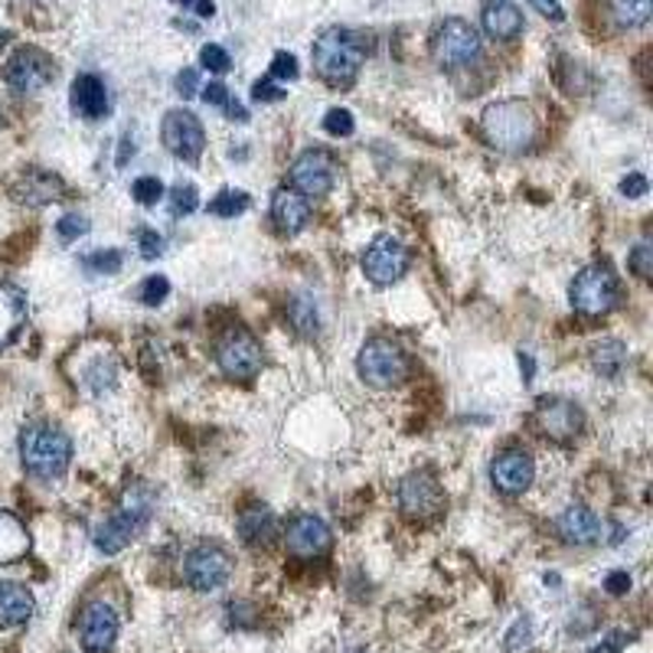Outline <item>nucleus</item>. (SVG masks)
I'll return each instance as SVG.
<instances>
[{
    "mask_svg": "<svg viewBox=\"0 0 653 653\" xmlns=\"http://www.w3.org/2000/svg\"><path fill=\"white\" fill-rule=\"evenodd\" d=\"M7 40H10V33H7V30H0V49H3V43H7Z\"/></svg>",
    "mask_w": 653,
    "mask_h": 653,
    "instance_id": "nucleus-52",
    "label": "nucleus"
},
{
    "mask_svg": "<svg viewBox=\"0 0 653 653\" xmlns=\"http://www.w3.org/2000/svg\"><path fill=\"white\" fill-rule=\"evenodd\" d=\"M409 373V359L406 353L383 336H373L363 350H359V376L376 386V389H389L396 383H402Z\"/></svg>",
    "mask_w": 653,
    "mask_h": 653,
    "instance_id": "nucleus-6",
    "label": "nucleus"
},
{
    "mask_svg": "<svg viewBox=\"0 0 653 653\" xmlns=\"http://www.w3.org/2000/svg\"><path fill=\"white\" fill-rule=\"evenodd\" d=\"M291 321L298 324L301 333H318V311L308 298H295L291 305Z\"/></svg>",
    "mask_w": 653,
    "mask_h": 653,
    "instance_id": "nucleus-34",
    "label": "nucleus"
},
{
    "mask_svg": "<svg viewBox=\"0 0 653 653\" xmlns=\"http://www.w3.org/2000/svg\"><path fill=\"white\" fill-rule=\"evenodd\" d=\"M229 555L217 549V545H200L187 555L184 575L190 582V588L197 591H217L229 582Z\"/></svg>",
    "mask_w": 653,
    "mask_h": 653,
    "instance_id": "nucleus-13",
    "label": "nucleus"
},
{
    "mask_svg": "<svg viewBox=\"0 0 653 653\" xmlns=\"http://www.w3.org/2000/svg\"><path fill=\"white\" fill-rule=\"evenodd\" d=\"M533 474H536V464H533L530 451H523V447H510V451L497 454L490 464V477H494L497 490H503V494H523L533 484Z\"/></svg>",
    "mask_w": 653,
    "mask_h": 653,
    "instance_id": "nucleus-14",
    "label": "nucleus"
},
{
    "mask_svg": "<svg viewBox=\"0 0 653 653\" xmlns=\"http://www.w3.org/2000/svg\"><path fill=\"white\" fill-rule=\"evenodd\" d=\"M217 359L225 376L252 379L262 369V346H258V340L248 330L232 326V330L222 333V340L217 343Z\"/></svg>",
    "mask_w": 653,
    "mask_h": 653,
    "instance_id": "nucleus-9",
    "label": "nucleus"
},
{
    "mask_svg": "<svg viewBox=\"0 0 653 653\" xmlns=\"http://www.w3.org/2000/svg\"><path fill=\"white\" fill-rule=\"evenodd\" d=\"M26 552H30V533H26V527L13 513L0 510V565L20 562Z\"/></svg>",
    "mask_w": 653,
    "mask_h": 653,
    "instance_id": "nucleus-25",
    "label": "nucleus"
},
{
    "mask_svg": "<svg viewBox=\"0 0 653 653\" xmlns=\"http://www.w3.org/2000/svg\"><path fill=\"white\" fill-rule=\"evenodd\" d=\"M530 634H533L530 618H520V621L513 624V631L507 634V651H517L520 644H527V641H530Z\"/></svg>",
    "mask_w": 653,
    "mask_h": 653,
    "instance_id": "nucleus-44",
    "label": "nucleus"
},
{
    "mask_svg": "<svg viewBox=\"0 0 653 653\" xmlns=\"http://www.w3.org/2000/svg\"><path fill=\"white\" fill-rule=\"evenodd\" d=\"M200 63H203L210 73H229V66H232L229 53H225L222 46H217V43H210V46L200 49Z\"/></svg>",
    "mask_w": 653,
    "mask_h": 653,
    "instance_id": "nucleus-37",
    "label": "nucleus"
},
{
    "mask_svg": "<svg viewBox=\"0 0 653 653\" xmlns=\"http://www.w3.org/2000/svg\"><path fill=\"white\" fill-rule=\"evenodd\" d=\"M618 298H621V285H618V278L608 265H588L572 281V305L585 318L608 314L618 305Z\"/></svg>",
    "mask_w": 653,
    "mask_h": 653,
    "instance_id": "nucleus-5",
    "label": "nucleus"
},
{
    "mask_svg": "<svg viewBox=\"0 0 653 653\" xmlns=\"http://www.w3.org/2000/svg\"><path fill=\"white\" fill-rule=\"evenodd\" d=\"M79 641L89 653H109L118 641V615L111 611L106 601H92L82 611L79 624Z\"/></svg>",
    "mask_w": 653,
    "mask_h": 653,
    "instance_id": "nucleus-16",
    "label": "nucleus"
},
{
    "mask_svg": "<svg viewBox=\"0 0 653 653\" xmlns=\"http://www.w3.org/2000/svg\"><path fill=\"white\" fill-rule=\"evenodd\" d=\"M170 203H174V213L180 217H187V213H193L197 207H200V197H197V187L193 184H177L174 190H170Z\"/></svg>",
    "mask_w": 653,
    "mask_h": 653,
    "instance_id": "nucleus-33",
    "label": "nucleus"
},
{
    "mask_svg": "<svg viewBox=\"0 0 653 653\" xmlns=\"http://www.w3.org/2000/svg\"><path fill=\"white\" fill-rule=\"evenodd\" d=\"M484 137L497 151H523L536 141V118L523 102H497L484 111Z\"/></svg>",
    "mask_w": 653,
    "mask_h": 653,
    "instance_id": "nucleus-3",
    "label": "nucleus"
},
{
    "mask_svg": "<svg viewBox=\"0 0 653 653\" xmlns=\"http://www.w3.org/2000/svg\"><path fill=\"white\" fill-rule=\"evenodd\" d=\"M540 13H545L549 20H562L565 16V10H562V3L558 0H530Z\"/></svg>",
    "mask_w": 653,
    "mask_h": 653,
    "instance_id": "nucleus-48",
    "label": "nucleus"
},
{
    "mask_svg": "<svg viewBox=\"0 0 653 653\" xmlns=\"http://www.w3.org/2000/svg\"><path fill=\"white\" fill-rule=\"evenodd\" d=\"M621 193H624L628 200H641V197H648V177H644V174H631V177H624V180H621Z\"/></svg>",
    "mask_w": 653,
    "mask_h": 653,
    "instance_id": "nucleus-43",
    "label": "nucleus"
},
{
    "mask_svg": "<svg viewBox=\"0 0 653 653\" xmlns=\"http://www.w3.org/2000/svg\"><path fill=\"white\" fill-rule=\"evenodd\" d=\"M272 217H275L281 232L295 235V232H301V229L308 225L311 207H308V200H305L301 193H295V190H278L275 200H272Z\"/></svg>",
    "mask_w": 653,
    "mask_h": 653,
    "instance_id": "nucleus-22",
    "label": "nucleus"
},
{
    "mask_svg": "<svg viewBox=\"0 0 653 653\" xmlns=\"http://www.w3.org/2000/svg\"><path fill=\"white\" fill-rule=\"evenodd\" d=\"M245 210H248V197H245L242 190H222L217 200L210 203V213L222 219L239 217V213H245Z\"/></svg>",
    "mask_w": 653,
    "mask_h": 653,
    "instance_id": "nucleus-31",
    "label": "nucleus"
},
{
    "mask_svg": "<svg viewBox=\"0 0 653 653\" xmlns=\"http://www.w3.org/2000/svg\"><path fill=\"white\" fill-rule=\"evenodd\" d=\"M53 79H56V63H53L49 53H43L36 46H20L3 66V82L13 92H23V96L46 89Z\"/></svg>",
    "mask_w": 653,
    "mask_h": 653,
    "instance_id": "nucleus-8",
    "label": "nucleus"
},
{
    "mask_svg": "<svg viewBox=\"0 0 653 653\" xmlns=\"http://www.w3.org/2000/svg\"><path fill=\"white\" fill-rule=\"evenodd\" d=\"M203 102H207V106H217V109H229V106H232L229 89H225L222 82H210V86L203 89Z\"/></svg>",
    "mask_w": 653,
    "mask_h": 653,
    "instance_id": "nucleus-45",
    "label": "nucleus"
},
{
    "mask_svg": "<svg viewBox=\"0 0 653 653\" xmlns=\"http://www.w3.org/2000/svg\"><path fill=\"white\" fill-rule=\"evenodd\" d=\"M285 96H288V92H285L278 82H272V79H262V82L252 86V99H255V102H281Z\"/></svg>",
    "mask_w": 653,
    "mask_h": 653,
    "instance_id": "nucleus-41",
    "label": "nucleus"
},
{
    "mask_svg": "<svg viewBox=\"0 0 653 653\" xmlns=\"http://www.w3.org/2000/svg\"><path fill=\"white\" fill-rule=\"evenodd\" d=\"M177 92H180L184 99L197 96V69H184V73L177 76Z\"/></svg>",
    "mask_w": 653,
    "mask_h": 653,
    "instance_id": "nucleus-46",
    "label": "nucleus"
},
{
    "mask_svg": "<svg viewBox=\"0 0 653 653\" xmlns=\"http://www.w3.org/2000/svg\"><path fill=\"white\" fill-rule=\"evenodd\" d=\"M520 366H523V379L530 383V379H533V373H536V363H533V356H530V353H520Z\"/></svg>",
    "mask_w": 653,
    "mask_h": 653,
    "instance_id": "nucleus-50",
    "label": "nucleus"
},
{
    "mask_svg": "<svg viewBox=\"0 0 653 653\" xmlns=\"http://www.w3.org/2000/svg\"><path fill=\"white\" fill-rule=\"evenodd\" d=\"M624 644H628V634H611V638H608L605 644H598V648H591V651H588V653H618V651H621V648H624Z\"/></svg>",
    "mask_w": 653,
    "mask_h": 653,
    "instance_id": "nucleus-49",
    "label": "nucleus"
},
{
    "mask_svg": "<svg viewBox=\"0 0 653 653\" xmlns=\"http://www.w3.org/2000/svg\"><path fill=\"white\" fill-rule=\"evenodd\" d=\"M272 79H298V59L291 53H275V59H272Z\"/></svg>",
    "mask_w": 653,
    "mask_h": 653,
    "instance_id": "nucleus-40",
    "label": "nucleus"
},
{
    "mask_svg": "<svg viewBox=\"0 0 653 653\" xmlns=\"http://www.w3.org/2000/svg\"><path fill=\"white\" fill-rule=\"evenodd\" d=\"M56 229H59V239H63V242H76L79 235H86V232H89V222H86L82 217H76V213H69V217L59 219V225H56Z\"/></svg>",
    "mask_w": 653,
    "mask_h": 653,
    "instance_id": "nucleus-39",
    "label": "nucleus"
},
{
    "mask_svg": "<svg viewBox=\"0 0 653 653\" xmlns=\"http://www.w3.org/2000/svg\"><path fill=\"white\" fill-rule=\"evenodd\" d=\"M26 318V301L16 288L10 285H0V350L20 333Z\"/></svg>",
    "mask_w": 653,
    "mask_h": 653,
    "instance_id": "nucleus-26",
    "label": "nucleus"
},
{
    "mask_svg": "<svg viewBox=\"0 0 653 653\" xmlns=\"http://www.w3.org/2000/svg\"><path fill=\"white\" fill-rule=\"evenodd\" d=\"M432 49H435V59L441 66L464 69V66L477 63V56H480V36H477V30L467 20L447 16L435 30Z\"/></svg>",
    "mask_w": 653,
    "mask_h": 653,
    "instance_id": "nucleus-7",
    "label": "nucleus"
},
{
    "mask_svg": "<svg viewBox=\"0 0 653 653\" xmlns=\"http://www.w3.org/2000/svg\"><path fill=\"white\" fill-rule=\"evenodd\" d=\"M536 425L545 438L568 441L582 432V412L568 399H540L536 406Z\"/></svg>",
    "mask_w": 653,
    "mask_h": 653,
    "instance_id": "nucleus-18",
    "label": "nucleus"
},
{
    "mask_svg": "<svg viewBox=\"0 0 653 653\" xmlns=\"http://www.w3.org/2000/svg\"><path fill=\"white\" fill-rule=\"evenodd\" d=\"M611 3V16L634 30V26H644L651 20V0H608Z\"/></svg>",
    "mask_w": 653,
    "mask_h": 653,
    "instance_id": "nucleus-29",
    "label": "nucleus"
},
{
    "mask_svg": "<svg viewBox=\"0 0 653 653\" xmlns=\"http://www.w3.org/2000/svg\"><path fill=\"white\" fill-rule=\"evenodd\" d=\"M484 30L494 40H517L523 33V10L510 0H487L484 3Z\"/></svg>",
    "mask_w": 653,
    "mask_h": 653,
    "instance_id": "nucleus-19",
    "label": "nucleus"
},
{
    "mask_svg": "<svg viewBox=\"0 0 653 653\" xmlns=\"http://www.w3.org/2000/svg\"><path fill=\"white\" fill-rule=\"evenodd\" d=\"M605 588H608L611 595H624V591L631 588V575H628V572H611L608 582H605Z\"/></svg>",
    "mask_w": 653,
    "mask_h": 653,
    "instance_id": "nucleus-47",
    "label": "nucleus"
},
{
    "mask_svg": "<svg viewBox=\"0 0 653 653\" xmlns=\"http://www.w3.org/2000/svg\"><path fill=\"white\" fill-rule=\"evenodd\" d=\"M33 595L16 582H0V628H20L33 618Z\"/></svg>",
    "mask_w": 653,
    "mask_h": 653,
    "instance_id": "nucleus-21",
    "label": "nucleus"
},
{
    "mask_svg": "<svg viewBox=\"0 0 653 653\" xmlns=\"http://www.w3.org/2000/svg\"><path fill=\"white\" fill-rule=\"evenodd\" d=\"M366 46L353 30H324L321 40L314 43V66L321 73V79L330 86H350L363 66Z\"/></svg>",
    "mask_w": 653,
    "mask_h": 653,
    "instance_id": "nucleus-1",
    "label": "nucleus"
},
{
    "mask_svg": "<svg viewBox=\"0 0 653 653\" xmlns=\"http://www.w3.org/2000/svg\"><path fill=\"white\" fill-rule=\"evenodd\" d=\"M121 265H124V255H121L118 248L92 252V255L82 258V268H86L89 275H114V272H121Z\"/></svg>",
    "mask_w": 653,
    "mask_h": 653,
    "instance_id": "nucleus-30",
    "label": "nucleus"
},
{
    "mask_svg": "<svg viewBox=\"0 0 653 653\" xmlns=\"http://www.w3.org/2000/svg\"><path fill=\"white\" fill-rule=\"evenodd\" d=\"M177 3H184V7H187V3H193V0H177Z\"/></svg>",
    "mask_w": 653,
    "mask_h": 653,
    "instance_id": "nucleus-53",
    "label": "nucleus"
},
{
    "mask_svg": "<svg viewBox=\"0 0 653 653\" xmlns=\"http://www.w3.org/2000/svg\"><path fill=\"white\" fill-rule=\"evenodd\" d=\"M167 295H170V281L164 278V275H151L144 285H141V301L144 305H161V301H167Z\"/></svg>",
    "mask_w": 653,
    "mask_h": 653,
    "instance_id": "nucleus-35",
    "label": "nucleus"
},
{
    "mask_svg": "<svg viewBox=\"0 0 653 653\" xmlns=\"http://www.w3.org/2000/svg\"><path fill=\"white\" fill-rule=\"evenodd\" d=\"M20 454H23V467L30 474L53 480V477L66 474L69 461H73V441L53 425H30L20 435Z\"/></svg>",
    "mask_w": 653,
    "mask_h": 653,
    "instance_id": "nucleus-2",
    "label": "nucleus"
},
{
    "mask_svg": "<svg viewBox=\"0 0 653 653\" xmlns=\"http://www.w3.org/2000/svg\"><path fill=\"white\" fill-rule=\"evenodd\" d=\"M399 507L406 517H419L429 520L444 507V494L438 487V480L429 471H412L402 484H399Z\"/></svg>",
    "mask_w": 653,
    "mask_h": 653,
    "instance_id": "nucleus-12",
    "label": "nucleus"
},
{
    "mask_svg": "<svg viewBox=\"0 0 653 653\" xmlns=\"http://www.w3.org/2000/svg\"><path fill=\"white\" fill-rule=\"evenodd\" d=\"M285 545L295 558H314V555H324L326 545H330V530L321 517L314 513H298L288 530H285Z\"/></svg>",
    "mask_w": 653,
    "mask_h": 653,
    "instance_id": "nucleus-15",
    "label": "nucleus"
},
{
    "mask_svg": "<svg viewBox=\"0 0 653 653\" xmlns=\"http://www.w3.org/2000/svg\"><path fill=\"white\" fill-rule=\"evenodd\" d=\"M161 134H164L167 151H170L174 157H180V161H190V164L200 161V154H203V147H207L203 124L197 121V114H190V111L184 109H174L164 114Z\"/></svg>",
    "mask_w": 653,
    "mask_h": 653,
    "instance_id": "nucleus-10",
    "label": "nucleus"
},
{
    "mask_svg": "<svg viewBox=\"0 0 653 653\" xmlns=\"http://www.w3.org/2000/svg\"><path fill=\"white\" fill-rule=\"evenodd\" d=\"M272 533H275V517H272V510H265V507H248V510L239 517V536H242V543L265 545L272 540Z\"/></svg>",
    "mask_w": 653,
    "mask_h": 653,
    "instance_id": "nucleus-27",
    "label": "nucleus"
},
{
    "mask_svg": "<svg viewBox=\"0 0 653 653\" xmlns=\"http://www.w3.org/2000/svg\"><path fill=\"white\" fill-rule=\"evenodd\" d=\"M558 530H562V536H565L568 543L588 545L601 540V523H598V517H595L591 510H585V507H568V510L562 513V520H558Z\"/></svg>",
    "mask_w": 653,
    "mask_h": 653,
    "instance_id": "nucleus-24",
    "label": "nucleus"
},
{
    "mask_svg": "<svg viewBox=\"0 0 653 653\" xmlns=\"http://www.w3.org/2000/svg\"><path fill=\"white\" fill-rule=\"evenodd\" d=\"M291 180L305 197H324L333 187V161L324 151H305L295 167H291Z\"/></svg>",
    "mask_w": 653,
    "mask_h": 653,
    "instance_id": "nucleus-17",
    "label": "nucleus"
},
{
    "mask_svg": "<svg viewBox=\"0 0 653 653\" xmlns=\"http://www.w3.org/2000/svg\"><path fill=\"white\" fill-rule=\"evenodd\" d=\"M63 180L49 170H26L20 187H16V197L30 207H43V203H53L63 197Z\"/></svg>",
    "mask_w": 653,
    "mask_h": 653,
    "instance_id": "nucleus-23",
    "label": "nucleus"
},
{
    "mask_svg": "<svg viewBox=\"0 0 653 653\" xmlns=\"http://www.w3.org/2000/svg\"><path fill=\"white\" fill-rule=\"evenodd\" d=\"M591 363H595V369H598L601 376L615 379V376H621V369H624V363H628V350H624V343H618V340H601V343L591 350Z\"/></svg>",
    "mask_w": 653,
    "mask_h": 653,
    "instance_id": "nucleus-28",
    "label": "nucleus"
},
{
    "mask_svg": "<svg viewBox=\"0 0 653 653\" xmlns=\"http://www.w3.org/2000/svg\"><path fill=\"white\" fill-rule=\"evenodd\" d=\"M406 268H409V248L399 239H392V235H379L363 255V272L376 285L399 281L406 275Z\"/></svg>",
    "mask_w": 653,
    "mask_h": 653,
    "instance_id": "nucleus-11",
    "label": "nucleus"
},
{
    "mask_svg": "<svg viewBox=\"0 0 653 653\" xmlns=\"http://www.w3.org/2000/svg\"><path fill=\"white\" fill-rule=\"evenodd\" d=\"M73 109L79 111L86 121H99L106 118L109 111V92H106V82L99 76H79L73 82Z\"/></svg>",
    "mask_w": 653,
    "mask_h": 653,
    "instance_id": "nucleus-20",
    "label": "nucleus"
},
{
    "mask_svg": "<svg viewBox=\"0 0 653 653\" xmlns=\"http://www.w3.org/2000/svg\"><path fill=\"white\" fill-rule=\"evenodd\" d=\"M353 114L346 109H330L324 118V131L326 134H333V137H350L353 134Z\"/></svg>",
    "mask_w": 653,
    "mask_h": 653,
    "instance_id": "nucleus-36",
    "label": "nucleus"
},
{
    "mask_svg": "<svg viewBox=\"0 0 653 653\" xmlns=\"http://www.w3.org/2000/svg\"><path fill=\"white\" fill-rule=\"evenodd\" d=\"M628 265L634 268V275H638V278H644V281H648V278L653 275V248L651 245H638V248L631 252Z\"/></svg>",
    "mask_w": 653,
    "mask_h": 653,
    "instance_id": "nucleus-38",
    "label": "nucleus"
},
{
    "mask_svg": "<svg viewBox=\"0 0 653 653\" xmlns=\"http://www.w3.org/2000/svg\"><path fill=\"white\" fill-rule=\"evenodd\" d=\"M197 13L207 20V16H213V13H217V3H213V0H197Z\"/></svg>",
    "mask_w": 653,
    "mask_h": 653,
    "instance_id": "nucleus-51",
    "label": "nucleus"
},
{
    "mask_svg": "<svg viewBox=\"0 0 653 653\" xmlns=\"http://www.w3.org/2000/svg\"><path fill=\"white\" fill-rule=\"evenodd\" d=\"M137 245H141V255L144 258H157L164 252V239L154 229H141L137 232Z\"/></svg>",
    "mask_w": 653,
    "mask_h": 653,
    "instance_id": "nucleus-42",
    "label": "nucleus"
},
{
    "mask_svg": "<svg viewBox=\"0 0 653 653\" xmlns=\"http://www.w3.org/2000/svg\"><path fill=\"white\" fill-rule=\"evenodd\" d=\"M131 193H134V200H137L141 207H154V203L164 197V184H161L157 177H141V180H134Z\"/></svg>",
    "mask_w": 653,
    "mask_h": 653,
    "instance_id": "nucleus-32",
    "label": "nucleus"
},
{
    "mask_svg": "<svg viewBox=\"0 0 653 653\" xmlns=\"http://www.w3.org/2000/svg\"><path fill=\"white\" fill-rule=\"evenodd\" d=\"M147 520H151V494L144 487H134L124 494V503L96 530V545L106 555H114L147 527Z\"/></svg>",
    "mask_w": 653,
    "mask_h": 653,
    "instance_id": "nucleus-4",
    "label": "nucleus"
}]
</instances>
